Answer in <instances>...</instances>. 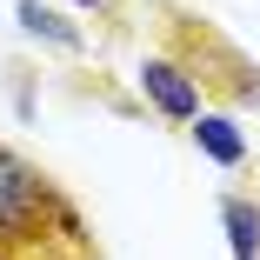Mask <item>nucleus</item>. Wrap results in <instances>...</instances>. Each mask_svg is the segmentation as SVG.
I'll list each match as a JSON object with an SVG mask.
<instances>
[{"instance_id":"1","label":"nucleus","mask_w":260,"mask_h":260,"mask_svg":"<svg viewBox=\"0 0 260 260\" xmlns=\"http://www.w3.org/2000/svg\"><path fill=\"white\" fill-rule=\"evenodd\" d=\"M60 207V187L40 160H27L20 147L0 140V247H27L47 240V220Z\"/></svg>"},{"instance_id":"2","label":"nucleus","mask_w":260,"mask_h":260,"mask_svg":"<svg viewBox=\"0 0 260 260\" xmlns=\"http://www.w3.org/2000/svg\"><path fill=\"white\" fill-rule=\"evenodd\" d=\"M134 80H140V100L153 107V120H167V127H187V120L207 107V87H200V74H193L180 54H167V47L140 54Z\"/></svg>"},{"instance_id":"3","label":"nucleus","mask_w":260,"mask_h":260,"mask_svg":"<svg viewBox=\"0 0 260 260\" xmlns=\"http://www.w3.org/2000/svg\"><path fill=\"white\" fill-rule=\"evenodd\" d=\"M187 140H193V153H207L220 174L253 167V140H247V127H240L227 107H200V114L187 120Z\"/></svg>"},{"instance_id":"4","label":"nucleus","mask_w":260,"mask_h":260,"mask_svg":"<svg viewBox=\"0 0 260 260\" xmlns=\"http://www.w3.org/2000/svg\"><path fill=\"white\" fill-rule=\"evenodd\" d=\"M14 27L34 40V47H47V54H87V34H80V20L74 14H60L54 0H14Z\"/></svg>"},{"instance_id":"5","label":"nucleus","mask_w":260,"mask_h":260,"mask_svg":"<svg viewBox=\"0 0 260 260\" xmlns=\"http://www.w3.org/2000/svg\"><path fill=\"white\" fill-rule=\"evenodd\" d=\"M220 234H227V260H260V193L253 187L220 193Z\"/></svg>"},{"instance_id":"6","label":"nucleus","mask_w":260,"mask_h":260,"mask_svg":"<svg viewBox=\"0 0 260 260\" xmlns=\"http://www.w3.org/2000/svg\"><path fill=\"white\" fill-rule=\"evenodd\" d=\"M0 260H93L80 247H54V240H27V247H0Z\"/></svg>"},{"instance_id":"7","label":"nucleus","mask_w":260,"mask_h":260,"mask_svg":"<svg viewBox=\"0 0 260 260\" xmlns=\"http://www.w3.org/2000/svg\"><path fill=\"white\" fill-rule=\"evenodd\" d=\"M74 14H107V0H67Z\"/></svg>"}]
</instances>
